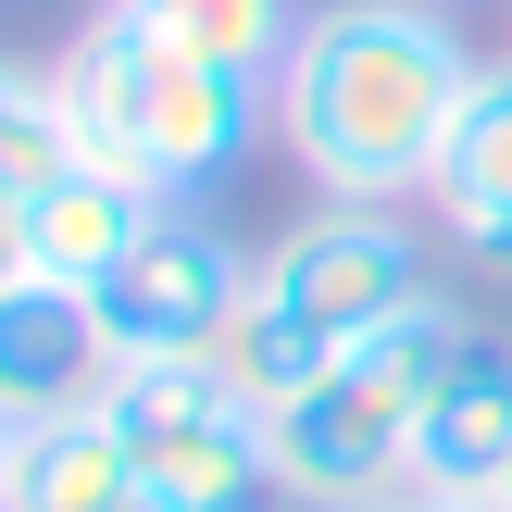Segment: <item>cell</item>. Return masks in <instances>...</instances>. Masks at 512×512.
<instances>
[{"label":"cell","instance_id":"9","mask_svg":"<svg viewBox=\"0 0 512 512\" xmlns=\"http://www.w3.org/2000/svg\"><path fill=\"white\" fill-rule=\"evenodd\" d=\"M425 213H438V238L463 250V263H500L512 275V63L475 75L463 125H450V150H438Z\"/></svg>","mask_w":512,"mask_h":512},{"label":"cell","instance_id":"3","mask_svg":"<svg viewBox=\"0 0 512 512\" xmlns=\"http://www.w3.org/2000/svg\"><path fill=\"white\" fill-rule=\"evenodd\" d=\"M463 325L475 313L425 300V313H400L388 338H363L350 363H325L300 400H275L263 413L275 488H288L300 512H388V500H413V438H425V400H438Z\"/></svg>","mask_w":512,"mask_h":512},{"label":"cell","instance_id":"10","mask_svg":"<svg viewBox=\"0 0 512 512\" xmlns=\"http://www.w3.org/2000/svg\"><path fill=\"white\" fill-rule=\"evenodd\" d=\"M150 213H163V200L125 188L113 163H63L38 200H25V250H38V275H63V288H100V275L138 250Z\"/></svg>","mask_w":512,"mask_h":512},{"label":"cell","instance_id":"16","mask_svg":"<svg viewBox=\"0 0 512 512\" xmlns=\"http://www.w3.org/2000/svg\"><path fill=\"white\" fill-rule=\"evenodd\" d=\"M388 512H488V500H388Z\"/></svg>","mask_w":512,"mask_h":512},{"label":"cell","instance_id":"15","mask_svg":"<svg viewBox=\"0 0 512 512\" xmlns=\"http://www.w3.org/2000/svg\"><path fill=\"white\" fill-rule=\"evenodd\" d=\"M13 463H25V425L0 413V512H13Z\"/></svg>","mask_w":512,"mask_h":512},{"label":"cell","instance_id":"17","mask_svg":"<svg viewBox=\"0 0 512 512\" xmlns=\"http://www.w3.org/2000/svg\"><path fill=\"white\" fill-rule=\"evenodd\" d=\"M488 512H512V475H500V500H488Z\"/></svg>","mask_w":512,"mask_h":512},{"label":"cell","instance_id":"14","mask_svg":"<svg viewBox=\"0 0 512 512\" xmlns=\"http://www.w3.org/2000/svg\"><path fill=\"white\" fill-rule=\"evenodd\" d=\"M25 275H38V250H25V200L0 188V288H25Z\"/></svg>","mask_w":512,"mask_h":512},{"label":"cell","instance_id":"6","mask_svg":"<svg viewBox=\"0 0 512 512\" xmlns=\"http://www.w3.org/2000/svg\"><path fill=\"white\" fill-rule=\"evenodd\" d=\"M250 275H263V263H250L200 200H163V213L138 225V250H125L88 300H100V325H113L125 363H175V350H213L225 325H238Z\"/></svg>","mask_w":512,"mask_h":512},{"label":"cell","instance_id":"5","mask_svg":"<svg viewBox=\"0 0 512 512\" xmlns=\"http://www.w3.org/2000/svg\"><path fill=\"white\" fill-rule=\"evenodd\" d=\"M263 300H275L313 350L350 363L363 338H388L400 313L438 300V250H425V225L388 213V200H325V213H300L288 238L263 250Z\"/></svg>","mask_w":512,"mask_h":512},{"label":"cell","instance_id":"8","mask_svg":"<svg viewBox=\"0 0 512 512\" xmlns=\"http://www.w3.org/2000/svg\"><path fill=\"white\" fill-rule=\"evenodd\" d=\"M500 475H512V338L463 325L438 400H425V438H413V500H500Z\"/></svg>","mask_w":512,"mask_h":512},{"label":"cell","instance_id":"7","mask_svg":"<svg viewBox=\"0 0 512 512\" xmlns=\"http://www.w3.org/2000/svg\"><path fill=\"white\" fill-rule=\"evenodd\" d=\"M113 375H125V350H113V325H100L88 288H63V275L0 288V413H13V425L100 413Z\"/></svg>","mask_w":512,"mask_h":512},{"label":"cell","instance_id":"12","mask_svg":"<svg viewBox=\"0 0 512 512\" xmlns=\"http://www.w3.org/2000/svg\"><path fill=\"white\" fill-rule=\"evenodd\" d=\"M113 13H138L150 38L188 50V63L263 75V88H275V63H288V38H300V0H113Z\"/></svg>","mask_w":512,"mask_h":512},{"label":"cell","instance_id":"11","mask_svg":"<svg viewBox=\"0 0 512 512\" xmlns=\"http://www.w3.org/2000/svg\"><path fill=\"white\" fill-rule=\"evenodd\" d=\"M13 512H150V500H138V450H125V425H113V413L25 425Z\"/></svg>","mask_w":512,"mask_h":512},{"label":"cell","instance_id":"4","mask_svg":"<svg viewBox=\"0 0 512 512\" xmlns=\"http://www.w3.org/2000/svg\"><path fill=\"white\" fill-rule=\"evenodd\" d=\"M100 413L138 450V500L150 512H275V438L238 388H225L213 350H175V363H125Z\"/></svg>","mask_w":512,"mask_h":512},{"label":"cell","instance_id":"2","mask_svg":"<svg viewBox=\"0 0 512 512\" xmlns=\"http://www.w3.org/2000/svg\"><path fill=\"white\" fill-rule=\"evenodd\" d=\"M50 88H63L75 163H113L125 188H150V200L225 188V175L250 163V138L275 125V88H263V75L188 63V50H163L138 13H113V0L63 38Z\"/></svg>","mask_w":512,"mask_h":512},{"label":"cell","instance_id":"13","mask_svg":"<svg viewBox=\"0 0 512 512\" xmlns=\"http://www.w3.org/2000/svg\"><path fill=\"white\" fill-rule=\"evenodd\" d=\"M75 163V125H63V88H50L38 63H0V188L38 200L50 175Z\"/></svg>","mask_w":512,"mask_h":512},{"label":"cell","instance_id":"1","mask_svg":"<svg viewBox=\"0 0 512 512\" xmlns=\"http://www.w3.org/2000/svg\"><path fill=\"white\" fill-rule=\"evenodd\" d=\"M475 38L450 0H313L275 63V150L325 200H388L413 213L438 188V150L475 100Z\"/></svg>","mask_w":512,"mask_h":512}]
</instances>
